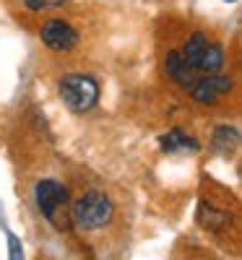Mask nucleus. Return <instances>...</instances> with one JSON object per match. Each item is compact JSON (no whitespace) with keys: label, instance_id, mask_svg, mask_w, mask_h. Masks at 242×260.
Listing matches in <instances>:
<instances>
[{"label":"nucleus","instance_id":"obj_1","mask_svg":"<svg viewBox=\"0 0 242 260\" xmlns=\"http://www.w3.org/2000/svg\"><path fill=\"white\" fill-rule=\"evenodd\" d=\"M112 201L102 192H86L73 203V219L81 229H102L112 219Z\"/></svg>","mask_w":242,"mask_h":260},{"label":"nucleus","instance_id":"obj_2","mask_svg":"<svg viewBox=\"0 0 242 260\" xmlns=\"http://www.w3.org/2000/svg\"><path fill=\"white\" fill-rule=\"evenodd\" d=\"M60 96L73 112H89L99 99V86L92 76H65L60 81Z\"/></svg>","mask_w":242,"mask_h":260},{"label":"nucleus","instance_id":"obj_3","mask_svg":"<svg viewBox=\"0 0 242 260\" xmlns=\"http://www.w3.org/2000/svg\"><path fill=\"white\" fill-rule=\"evenodd\" d=\"M34 198H37L42 216L50 221H57V211L68 203V192H65V187L57 180H42L34 190Z\"/></svg>","mask_w":242,"mask_h":260},{"label":"nucleus","instance_id":"obj_4","mask_svg":"<svg viewBox=\"0 0 242 260\" xmlns=\"http://www.w3.org/2000/svg\"><path fill=\"white\" fill-rule=\"evenodd\" d=\"M42 42L55 52H68V50L76 47L78 34H76L73 26L65 24V21H50V24H45V29H42Z\"/></svg>","mask_w":242,"mask_h":260},{"label":"nucleus","instance_id":"obj_5","mask_svg":"<svg viewBox=\"0 0 242 260\" xmlns=\"http://www.w3.org/2000/svg\"><path fill=\"white\" fill-rule=\"evenodd\" d=\"M190 91H193V99L195 102H216V96H222L227 91H232V78L227 76H206V78H198L193 86H190Z\"/></svg>","mask_w":242,"mask_h":260},{"label":"nucleus","instance_id":"obj_6","mask_svg":"<svg viewBox=\"0 0 242 260\" xmlns=\"http://www.w3.org/2000/svg\"><path fill=\"white\" fill-rule=\"evenodd\" d=\"M167 73L174 78V83L185 86V89H190V86L195 83L193 68L185 62V57H183L180 52H169V55H167Z\"/></svg>","mask_w":242,"mask_h":260},{"label":"nucleus","instance_id":"obj_7","mask_svg":"<svg viewBox=\"0 0 242 260\" xmlns=\"http://www.w3.org/2000/svg\"><path fill=\"white\" fill-rule=\"evenodd\" d=\"M206 47H208V39H206V34H193L188 42H185V47H183V57H185V62L190 65L193 71H198V62H201V57H203V52H206Z\"/></svg>","mask_w":242,"mask_h":260},{"label":"nucleus","instance_id":"obj_8","mask_svg":"<svg viewBox=\"0 0 242 260\" xmlns=\"http://www.w3.org/2000/svg\"><path fill=\"white\" fill-rule=\"evenodd\" d=\"M162 151L167 154H177V151H198V143L185 136L183 130H169L167 136H162Z\"/></svg>","mask_w":242,"mask_h":260},{"label":"nucleus","instance_id":"obj_9","mask_svg":"<svg viewBox=\"0 0 242 260\" xmlns=\"http://www.w3.org/2000/svg\"><path fill=\"white\" fill-rule=\"evenodd\" d=\"M224 65V50L219 47V45H214V42H208V47H206V52H203V57H201V62H198V71H203V73H216L219 68Z\"/></svg>","mask_w":242,"mask_h":260},{"label":"nucleus","instance_id":"obj_10","mask_svg":"<svg viewBox=\"0 0 242 260\" xmlns=\"http://www.w3.org/2000/svg\"><path fill=\"white\" fill-rule=\"evenodd\" d=\"M237 143H239V133L234 127H219L214 133V146L219 151H232V148H237Z\"/></svg>","mask_w":242,"mask_h":260},{"label":"nucleus","instance_id":"obj_11","mask_svg":"<svg viewBox=\"0 0 242 260\" xmlns=\"http://www.w3.org/2000/svg\"><path fill=\"white\" fill-rule=\"evenodd\" d=\"M8 260H26L24 257V247H21V240L13 232H8Z\"/></svg>","mask_w":242,"mask_h":260},{"label":"nucleus","instance_id":"obj_12","mask_svg":"<svg viewBox=\"0 0 242 260\" xmlns=\"http://www.w3.org/2000/svg\"><path fill=\"white\" fill-rule=\"evenodd\" d=\"M26 3V8H32V11H45V8H57V6H63L65 0H24Z\"/></svg>","mask_w":242,"mask_h":260},{"label":"nucleus","instance_id":"obj_13","mask_svg":"<svg viewBox=\"0 0 242 260\" xmlns=\"http://www.w3.org/2000/svg\"><path fill=\"white\" fill-rule=\"evenodd\" d=\"M0 226L8 229V221H6V213H3V206H0Z\"/></svg>","mask_w":242,"mask_h":260},{"label":"nucleus","instance_id":"obj_14","mask_svg":"<svg viewBox=\"0 0 242 260\" xmlns=\"http://www.w3.org/2000/svg\"><path fill=\"white\" fill-rule=\"evenodd\" d=\"M227 3H234V0H227Z\"/></svg>","mask_w":242,"mask_h":260}]
</instances>
